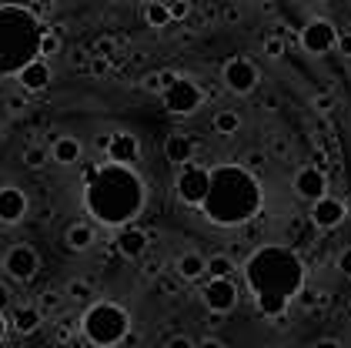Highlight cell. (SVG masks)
Returning <instances> with one entry per match:
<instances>
[{"instance_id": "1", "label": "cell", "mask_w": 351, "mask_h": 348, "mask_svg": "<svg viewBox=\"0 0 351 348\" xmlns=\"http://www.w3.org/2000/svg\"><path fill=\"white\" fill-rule=\"evenodd\" d=\"M244 281L258 301V312L278 321L304 292V262L285 244H265L244 262Z\"/></svg>"}, {"instance_id": "2", "label": "cell", "mask_w": 351, "mask_h": 348, "mask_svg": "<svg viewBox=\"0 0 351 348\" xmlns=\"http://www.w3.org/2000/svg\"><path fill=\"white\" fill-rule=\"evenodd\" d=\"M84 208H87L90 218H97L101 224L124 228L144 208V181L134 174V167L104 164V167L87 174Z\"/></svg>"}, {"instance_id": "3", "label": "cell", "mask_w": 351, "mask_h": 348, "mask_svg": "<svg viewBox=\"0 0 351 348\" xmlns=\"http://www.w3.org/2000/svg\"><path fill=\"white\" fill-rule=\"evenodd\" d=\"M208 221L234 228L247 224L254 214L261 211V185L244 164H217L211 171V187L201 205Z\"/></svg>"}, {"instance_id": "4", "label": "cell", "mask_w": 351, "mask_h": 348, "mask_svg": "<svg viewBox=\"0 0 351 348\" xmlns=\"http://www.w3.org/2000/svg\"><path fill=\"white\" fill-rule=\"evenodd\" d=\"M40 37L44 27L30 7L0 3V78H14L40 60Z\"/></svg>"}, {"instance_id": "5", "label": "cell", "mask_w": 351, "mask_h": 348, "mask_svg": "<svg viewBox=\"0 0 351 348\" xmlns=\"http://www.w3.org/2000/svg\"><path fill=\"white\" fill-rule=\"evenodd\" d=\"M81 328H84V338L90 345L97 348H110V345H121L128 335H131V318L121 305L114 301H97L84 312L81 318Z\"/></svg>"}, {"instance_id": "6", "label": "cell", "mask_w": 351, "mask_h": 348, "mask_svg": "<svg viewBox=\"0 0 351 348\" xmlns=\"http://www.w3.org/2000/svg\"><path fill=\"white\" fill-rule=\"evenodd\" d=\"M201 101H204V91H201L191 78H178L167 91H164V107H167L171 114H178V117L194 114V111L201 107Z\"/></svg>"}, {"instance_id": "7", "label": "cell", "mask_w": 351, "mask_h": 348, "mask_svg": "<svg viewBox=\"0 0 351 348\" xmlns=\"http://www.w3.org/2000/svg\"><path fill=\"white\" fill-rule=\"evenodd\" d=\"M208 187H211V171H208V167H194V164H188V167L178 174L174 191H178V198H181L188 208H201L204 198H208Z\"/></svg>"}, {"instance_id": "8", "label": "cell", "mask_w": 351, "mask_h": 348, "mask_svg": "<svg viewBox=\"0 0 351 348\" xmlns=\"http://www.w3.org/2000/svg\"><path fill=\"white\" fill-rule=\"evenodd\" d=\"M335 44H338V30H335L331 21H324V17L308 21L304 30H301V47L308 54H328Z\"/></svg>"}, {"instance_id": "9", "label": "cell", "mask_w": 351, "mask_h": 348, "mask_svg": "<svg viewBox=\"0 0 351 348\" xmlns=\"http://www.w3.org/2000/svg\"><path fill=\"white\" fill-rule=\"evenodd\" d=\"M254 84H258V67H254L251 60L231 57V60L224 64V87H228L231 94H251Z\"/></svg>"}, {"instance_id": "10", "label": "cell", "mask_w": 351, "mask_h": 348, "mask_svg": "<svg viewBox=\"0 0 351 348\" xmlns=\"http://www.w3.org/2000/svg\"><path fill=\"white\" fill-rule=\"evenodd\" d=\"M204 305L215 315H228L238 305V285H234V278H211L204 285Z\"/></svg>"}, {"instance_id": "11", "label": "cell", "mask_w": 351, "mask_h": 348, "mask_svg": "<svg viewBox=\"0 0 351 348\" xmlns=\"http://www.w3.org/2000/svg\"><path fill=\"white\" fill-rule=\"evenodd\" d=\"M3 268H7V275H10V278L27 281V278L37 275L40 258H37V251H34L30 244H14V248L7 251V258H3Z\"/></svg>"}, {"instance_id": "12", "label": "cell", "mask_w": 351, "mask_h": 348, "mask_svg": "<svg viewBox=\"0 0 351 348\" xmlns=\"http://www.w3.org/2000/svg\"><path fill=\"white\" fill-rule=\"evenodd\" d=\"M295 191L298 198H304V201H322L328 198V178H324L322 167H301L295 174Z\"/></svg>"}, {"instance_id": "13", "label": "cell", "mask_w": 351, "mask_h": 348, "mask_svg": "<svg viewBox=\"0 0 351 348\" xmlns=\"http://www.w3.org/2000/svg\"><path fill=\"white\" fill-rule=\"evenodd\" d=\"M141 158V144H137L134 134H110L108 137V161L110 164H117V167H131L134 161Z\"/></svg>"}, {"instance_id": "14", "label": "cell", "mask_w": 351, "mask_h": 348, "mask_svg": "<svg viewBox=\"0 0 351 348\" xmlns=\"http://www.w3.org/2000/svg\"><path fill=\"white\" fill-rule=\"evenodd\" d=\"M345 218H348V214H345V201H338V198H331V194L311 205V221H315V228H322V231H335Z\"/></svg>"}, {"instance_id": "15", "label": "cell", "mask_w": 351, "mask_h": 348, "mask_svg": "<svg viewBox=\"0 0 351 348\" xmlns=\"http://www.w3.org/2000/svg\"><path fill=\"white\" fill-rule=\"evenodd\" d=\"M147 241H151L147 231H141L137 224H124V228H121V235H117V241H114V248H117V255H121V258L137 262V258H144Z\"/></svg>"}, {"instance_id": "16", "label": "cell", "mask_w": 351, "mask_h": 348, "mask_svg": "<svg viewBox=\"0 0 351 348\" xmlns=\"http://www.w3.org/2000/svg\"><path fill=\"white\" fill-rule=\"evenodd\" d=\"M27 214V198L21 187H0V221L3 224H17Z\"/></svg>"}, {"instance_id": "17", "label": "cell", "mask_w": 351, "mask_h": 348, "mask_svg": "<svg viewBox=\"0 0 351 348\" xmlns=\"http://www.w3.org/2000/svg\"><path fill=\"white\" fill-rule=\"evenodd\" d=\"M17 80H21V87H24L27 94L44 91V87L51 84V67H47V60H34V64H27V67L17 74Z\"/></svg>"}, {"instance_id": "18", "label": "cell", "mask_w": 351, "mask_h": 348, "mask_svg": "<svg viewBox=\"0 0 351 348\" xmlns=\"http://www.w3.org/2000/svg\"><path fill=\"white\" fill-rule=\"evenodd\" d=\"M164 158L171 161V164H191V158H194V141H191L188 134H171L164 141Z\"/></svg>"}, {"instance_id": "19", "label": "cell", "mask_w": 351, "mask_h": 348, "mask_svg": "<svg viewBox=\"0 0 351 348\" xmlns=\"http://www.w3.org/2000/svg\"><path fill=\"white\" fill-rule=\"evenodd\" d=\"M51 158L57 164H77L81 161V141L77 137H54V144H51Z\"/></svg>"}, {"instance_id": "20", "label": "cell", "mask_w": 351, "mask_h": 348, "mask_svg": "<svg viewBox=\"0 0 351 348\" xmlns=\"http://www.w3.org/2000/svg\"><path fill=\"white\" fill-rule=\"evenodd\" d=\"M204 271H208V258L197 251H184L178 258V278H184V281H197Z\"/></svg>"}, {"instance_id": "21", "label": "cell", "mask_w": 351, "mask_h": 348, "mask_svg": "<svg viewBox=\"0 0 351 348\" xmlns=\"http://www.w3.org/2000/svg\"><path fill=\"white\" fill-rule=\"evenodd\" d=\"M40 321H44V312H40V308H34V305H24V308H17V312H14V321H10V325H14L17 332H24V335H27V332H37V328H40Z\"/></svg>"}, {"instance_id": "22", "label": "cell", "mask_w": 351, "mask_h": 348, "mask_svg": "<svg viewBox=\"0 0 351 348\" xmlns=\"http://www.w3.org/2000/svg\"><path fill=\"white\" fill-rule=\"evenodd\" d=\"M64 238H67V248H74V251H87V248L94 244V228H90V224H71Z\"/></svg>"}, {"instance_id": "23", "label": "cell", "mask_w": 351, "mask_h": 348, "mask_svg": "<svg viewBox=\"0 0 351 348\" xmlns=\"http://www.w3.org/2000/svg\"><path fill=\"white\" fill-rule=\"evenodd\" d=\"M234 271H238V265H234L231 255H211L208 258V275L211 278H231Z\"/></svg>"}, {"instance_id": "24", "label": "cell", "mask_w": 351, "mask_h": 348, "mask_svg": "<svg viewBox=\"0 0 351 348\" xmlns=\"http://www.w3.org/2000/svg\"><path fill=\"white\" fill-rule=\"evenodd\" d=\"M144 21L154 27V30H164L171 24V14H167V3H144Z\"/></svg>"}, {"instance_id": "25", "label": "cell", "mask_w": 351, "mask_h": 348, "mask_svg": "<svg viewBox=\"0 0 351 348\" xmlns=\"http://www.w3.org/2000/svg\"><path fill=\"white\" fill-rule=\"evenodd\" d=\"M215 131H217V134H224V137L238 134V131H241V117H238L234 111H221V114L215 117Z\"/></svg>"}, {"instance_id": "26", "label": "cell", "mask_w": 351, "mask_h": 348, "mask_svg": "<svg viewBox=\"0 0 351 348\" xmlns=\"http://www.w3.org/2000/svg\"><path fill=\"white\" fill-rule=\"evenodd\" d=\"M64 294H67L71 301H90V298H94V288H90V281H84V278H74V281H67Z\"/></svg>"}, {"instance_id": "27", "label": "cell", "mask_w": 351, "mask_h": 348, "mask_svg": "<svg viewBox=\"0 0 351 348\" xmlns=\"http://www.w3.org/2000/svg\"><path fill=\"white\" fill-rule=\"evenodd\" d=\"M57 51H60V34L44 27V37H40V60H44V57H54Z\"/></svg>"}, {"instance_id": "28", "label": "cell", "mask_w": 351, "mask_h": 348, "mask_svg": "<svg viewBox=\"0 0 351 348\" xmlns=\"http://www.w3.org/2000/svg\"><path fill=\"white\" fill-rule=\"evenodd\" d=\"M47 158H51V151H47V148H27V151H24V161H27L30 167H44Z\"/></svg>"}, {"instance_id": "29", "label": "cell", "mask_w": 351, "mask_h": 348, "mask_svg": "<svg viewBox=\"0 0 351 348\" xmlns=\"http://www.w3.org/2000/svg\"><path fill=\"white\" fill-rule=\"evenodd\" d=\"M167 14H171V21H188L191 3L188 0H171V3H167Z\"/></svg>"}, {"instance_id": "30", "label": "cell", "mask_w": 351, "mask_h": 348, "mask_svg": "<svg viewBox=\"0 0 351 348\" xmlns=\"http://www.w3.org/2000/svg\"><path fill=\"white\" fill-rule=\"evenodd\" d=\"M265 54L274 57V60H278V57H285V40H281L278 34H274V37H265Z\"/></svg>"}, {"instance_id": "31", "label": "cell", "mask_w": 351, "mask_h": 348, "mask_svg": "<svg viewBox=\"0 0 351 348\" xmlns=\"http://www.w3.org/2000/svg\"><path fill=\"white\" fill-rule=\"evenodd\" d=\"M94 51H97V57H104V60H110V57L117 54V40H114V37H101Z\"/></svg>"}, {"instance_id": "32", "label": "cell", "mask_w": 351, "mask_h": 348, "mask_svg": "<svg viewBox=\"0 0 351 348\" xmlns=\"http://www.w3.org/2000/svg\"><path fill=\"white\" fill-rule=\"evenodd\" d=\"M90 74H94V78L110 74V60H104V57H90Z\"/></svg>"}, {"instance_id": "33", "label": "cell", "mask_w": 351, "mask_h": 348, "mask_svg": "<svg viewBox=\"0 0 351 348\" xmlns=\"http://www.w3.org/2000/svg\"><path fill=\"white\" fill-rule=\"evenodd\" d=\"M141 87H144V91H151V94H164V87H161V74H147V78L141 80Z\"/></svg>"}, {"instance_id": "34", "label": "cell", "mask_w": 351, "mask_h": 348, "mask_svg": "<svg viewBox=\"0 0 351 348\" xmlns=\"http://www.w3.org/2000/svg\"><path fill=\"white\" fill-rule=\"evenodd\" d=\"M244 164H247V171H258V167L268 164V158H265V151H251V154L244 158Z\"/></svg>"}, {"instance_id": "35", "label": "cell", "mask_w": 351, "mask_h": 348, "mask_svg": "<svg viewBox=\"0 0 351 348\" xmlns=\"http://www.w3.org/2000/svg\"><path fill=\"white\" fill-rule=\"evenodd\" d=\"M315 107H318V111H331V107H335V94H328V91L318 94V97H315Z\"/></svg>"}, {"instance_id": "36", "label": "cell", "mask_w": 351, "mask_h": 348, "mask_svg": "<svg viewBox=\"0 0 351 348\" xmlns=\"http://www.w3.org/2000/svg\"><path fill=\"white\" fill-rule=\"evenodd\" d=\"M164 348H197V345L191 342L188 335H174V338H171V342H167V345H164Z\"/></svg>"}, {"instance_id": "37", "label": "cell", "mask_w": 351, "mask_h": 348, "mask_svg": "<svg viewBox=\"0 0 351 348\" xmlns=\"http://www.w3.org/2000/svg\"><path fill=\"white\" fill-rule=\"evenodd\" d=\"M335 47L345 54V57H351V30H345V34L338 37V44H335Z\"/></svg>"}, {"instance_id": "38", "label": "cell", "mask_w": 351, "mask_h": 348, "mask_svg": "<svg viewBox=\"0 0 351 348\" xmlns=\"http://www.w3.org/2000/svg\"><path fill=\"white\" fill-rule=\"evenodd\" d=\"M338 268H341V275H348V278H351V248H348V251H341V258H338Z\"/></svg>"}, {"instance_id": "39", "label": "cell", "mask_w": 351, "mask_h": 348, "mask_svg": "<svg viewBox=\"0 0 351 348\" xmlns=\"http://www.w3.org/2000/svg\"><path fill=\"white\" fill-rule=\"evenodd\" d=\"M298 301H301L304 308H315V305H318V294H315V292H301V294H298Z\"/></svg>"}, {"instance_id": "40", "label": "cell", "mask_w": 351, "mask_h": 348, "mask_svg": "<svg viewBox=\"0 0 351 348\" xmlns=\"http://www.w3.org/2000/svg\"><path fill=\"white\" fill-rule=\"evenodd\" d=\"M178 78H181V74H174V71H161V87L167 91V87H171V84H174Z\"/></svg>"}, {"instance_id": "41", "label": "cell", "mask_w": 351, "mask_h": 348, "mask_svg": "<svg viewBox=\"0 0 351 348\" xmlns=\"http://www.w3.org/2000/svg\"><path fill=\"white\" fill-rule=\"evenodd\" d=\"M311 348H341V342H335V338H318Z\"/></svg>"}, {"instance_id": "42", "label": "cell", "mask_w": 351, "mask_h": 348, "mask_svg": "<svg viewBox=\"0 0 351 348\" xmlns=\"http://www.w3.org/2000/svg\"><path fill=\"white\" fill-rule=\"evenodd\" d=\"M7 107H10L14 114H21V111H24V97H10V101H7Z\"/></svg>"}, {"instance_id": "43", "label": "cell", "mask_w": 351, "mask_h": 348, "mask_svg": "<svg viewBox=\"0 0 351 348\" xmlns=\"http://www.w3.org/2000/svg\"><path fill=\"white\" fill-rule=\"evenodd\" d=\"M57 301H60V294H54V292L44 294V308H57Z\"/></svg>"}, {"instance_id": "44", "label": "cell", "mask_w": 351, "mask_h": 348, "mask_svg": "<svg viewBox=\"0 0 351 348\" xmlns=\"http://www.w3.org/2000/svg\"><path fill=\"white\" fill-rule=\"evenodd\" d=\"M197 348H228V345H224L221 338H204V342H201Z\"/></svg>"}, {"instance_id": "45", "label": "cell", "mask_w": 351, "mask_h": 348, "mask_svg": "<svg viewBox=\"0 0 351 348\" xmlns=\"http://www.w3.org/2000/svg\"><path fill=\"white\" fill-rule=\"evenodd\" d=\"M7 301H10V292H7V285H0V312L7 308Z\"/></svg>"}, {"instance_id": "46", "label": "cell", "mask_w": 351, "mask_h": 348, "mask_svg": "<svg viewBox=\"0 0 351 348\" xmlns=\"http://www.w3.org/2000/svg\"><path fill=\"white\" fill-rule=\"evenodd\" d=\"M224 17H228V21H238V17H241V10H238V7H228V10H224Z\"/></svg>"}, {"instance_id": "47", "label": "cell", "mask_w": 351, "mask_h": 348, "mask_svg": "<svg viewBox=\"0 0 351 348\" xmlns=\"http://www.w3.org/2000/svg\"><path fill=\"white\" fill-rule=\"evenodd\" d=\"M3 335H7V321H3V315H0V342H3Z\"/></svg>"}, {"instance_id": "48", "label": "cell", "mask_w": 351, "mask_h": 348, "mask_svg": "<svg viewBox=\"0 0 351 348\" xmlns=\"http://www.w3.org/2000/svg\"><path fill=\"white\" fill-rule=\"evenodd\" d=\"M345 214L351 218V194H348V201H345Z\"/></svg>"}]
</instances>
